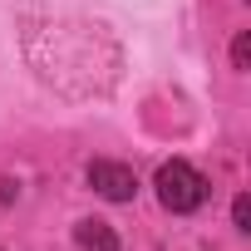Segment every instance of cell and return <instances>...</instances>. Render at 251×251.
I'll return each mask as SVG.
<instances>
[{
	"mask_svg": "<svg viewBox=\"0 0 251 251\" xmlns=\"http://www.w3.org/2000/svg\"><path fill=\"white\" fill-rule=\"evenodd\" d=\"M153 187H158V202H163L168 212H197V207L207 202V177H202L192 163H182V158L163 163L158 177H153Z\"/></svg>",
	"mask_w": 251,
	"mask_h": 251,
	"instance_id": "6da1fadb",
	"label": "cell"
},
{
	"mask_svg": "<svg viewBox=\"0 0 251 251\" xmlns=\"http://www.w3.org/2000/svg\"><path fill=\"white\" fill-rule=\"evenodd\" d=\"M89 187L108 202H133L138 192V177L133 168H123V163H89Z\"/></svg>",
	"mask_w": 251,
	"mask_h": 251,
	"instance_id": "7a4b0ae2",
	"label": "cell"
},
{
	"mask_svg": "<svg viewBox=\"0 0 251 251\" xmlns=\"http://www.w3.org/2000/svg\"><path fill=\"white\" fill-rule=\"evenodd\" d=\"M74 241H79V251H118L113 226H108V222H99V217H84V222L74 226Z\"/></svg>",
	"mask_w": 251,
	"mask_h": 251,
	"instance_id": "3957f363",
	"label": "cell"
},
{
	"mask_svg": "<svg viewBox=\"0 0 251 251\" xmlns=\"http://www.w3.org/2000/svg\"><path fill=\"white\" fill-rule=\"evenodd\" d=\"M246 64H251V40L236 35V45H231V69H246Z\"/></svg>",
	"mask_w": 251,
	"mask_h": 251,
	"instance_id": "277c9868",
	"label": "cell"
},
{
	"mask_svg": "<svg viewBox=\"0 0 251 251\" xmlns=\"http://www.w3.org/2000/svg\"><path fill=\"white\" fill-rule=\"evenodd\" d=\"M231 222H236V231H246V197H236V207H231Z\"/></svg>",
	"mask_w": 251,
	"mask_h": 251,
	"instance_id": "5b68a950",
	"label": "cell"
},
{
	"mask_svg": "<svg viewBox=\"0 0 251 251\" xmlns=\"http://www.w3.org/2000/svg\"><path fill=\"white\" fill-rule=\"evenodd\" d=\"M10 197H15V182H0V207H5Z\"/></svg>",
	"mask_w": 251,
	"mask_h": 251,
	"instance_id": "8992f818",
	"label": "cell"
}]
</instances>
